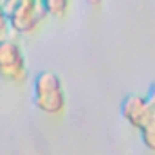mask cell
Instances as JSON below:
<instances>
[{
    "mask_svg": "<svg viewBox=\"0 0 155 155\" xmlns=\"http://www.w3.org/2000/svg\"><path fill=\"white\" fill-rule=\"evenodd\" d=\"M33 101L41 114L60 117L67 108V96L60 76L51 71H43L33 79Z\"/></svg>",
    "mask_w": 155,
    "mask_h": 155,
    "instance_id": "1",
    "label": "cell"
},
{
    "mask_svg": "<svg viewBox=\"0 0 155 155\" xmlns=\"http://www.w3.org/2000/svg\"><path fill=\"white\" fill-rule=\"evenodd\" d=\"M9 27L16 35H33L45 22L47 9L43 0H4Z\"/></svg>",
    "mask_w": 155,
    "mask_h": 155,
    "instance_id": "2",
    "label": "cell"
},
{
    "mask_svg": "<svg viewBox=\"0 0 155 155\" xmlns=\"http://www.w3.org/2000/svg\"><path fill=\"white\" fill-rule=\"evenodd\" d=\"M29 78L27 60L20 41L11 36H0V79L24 83Z\"/></svg>",
    "mask_w": 155,
    "mask_h": 155,
    "instance_id": "3",
    "label": "cell"
},
{
    "mask_svg": "<svg viewBox=\"0 0 155 155\" xmlns=\"http://www.w3.org/2000/svg\"><path fill=\"white\" fill-rule=\"evenodd\" d=\"M148 108H150V99L146 96H128L123 105H121V116L123 119L134 126L135 130L141 128V124L144 123V119L148 116Z\"/></svg>",
    "mask_w": 155,
    "mask_h": 155,
    "instance_id": "4",
    "label": "cell"
},
{
    "mask_svg": "<svg viewBox=\"0 0 155 155\" xmlns=\"http://www.w3.org/2000/svg\"><path fill=\"white\" fill-rule=\"evenodd\" d=\"M150 108H148V116L144 119V123L141 124L139 128V134H141V139H143V144L155 153V99L150 97Z\"/></svg>",
    "mask_w": 155,
    "mask_h": 155,
    "instance_id": "5",
    "label": "cell"
},
{
    "mask_svg": "<svg viewBox=\"0 0 155 155\" xmlns=\"http://www.w3.org/2000/svg\"><path fill=\"white\" fill-rule=\"evenodd\" d=\"M71 4H72V0H43L47 15L54 16V18H63L69 13Z\"/></svg>",
    "mask_w": 155,
    "mask_h": 155,
    "instance_id": "6",
    "label": "cell"
},
{
    "mask_svg": "<svg viewBox=\"0 0 155 155\" xmlns=\"http://www.w3.org/2000/svg\"><path fill=\"white\" fill-rule=\"evenodd\" d=\"M7 27H9V22H7L5 5H4V0H0V36L7 31Z\"/></svg>",
    "mask_w": 155,
    "mask_h": 155,
    "instance_id": "7",
    "label": "cell"
},
{
    "mask_svg": "<svg viewBox=\"0 0 155 155\" xmlns=\"http://www.w3.org/2000/svg\"><path fill=\"white\" fill-rule=\"evenodd\" d=\"M85 2H87L90 7H94V9H96V7H99V5L103 4V0H85Z\"/></svg>",
    "mask_w": 155,
    "mask_h": 155,
    "instance_id": "8",
    "label": "cell"
}]
</instances>
